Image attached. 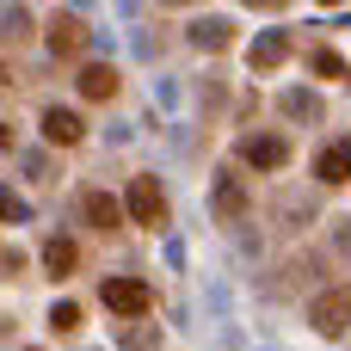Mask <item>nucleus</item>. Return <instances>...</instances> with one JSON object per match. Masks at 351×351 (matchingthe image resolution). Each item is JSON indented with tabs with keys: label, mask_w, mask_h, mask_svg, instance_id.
Listing matches in <instances>:
<instances>
[{
	"label": "nucleus",
	"mask_w": 351,
	"mask_h": 351,
	"mask_svg": "<svg viewBox=\"0 0 351 351\" xmlns=\"http://www.w3.org/2000/svg\"><path fill=\"white\" fill-rule=\"evenodd\" d=\"M0 222H25V197L19 191H0Z\"/></svg>",
	"instance_id": "16"
},
{
	"label": "nucleus",
	"mask_w": 351,
	"mask_h": 351,
	"mask_svg": "<svg viewBox=\"0 0 351 351\" xmlns=\"http://www.w3.org/2000/svg\"><path fill=\"white\" fill-rule=\"evenodd\" d=\"M167 6H179V0H167Z\"/></svg>",
	"instance_id": "22"
},
{
	"label": "nucleus",
	"mask_w": 351,
	"mask_h": 351,
	"mask_svg": "<svg viewBox=\"0 0 351 351\" xmlns=\"http://www.w3.org/2000/svg\"><path fill=\"white\" fill-rule=\"evenodd\" d=\"M259 6H278V0H259Z\"/></svg>",
	"instance_id": "20"
},
{
	"label": "nucleus",
	"mask_w": 351,
	"mask_h": 351,
	"mask_svg": "<svg viewBox=\"0 0 351 351\" xmlns=\"http://www.w3.org/2000/svg\"><path fill=\"white\" fill-rule=\"evenodd\" d=\"M49 327H56V333H74V327H80V302H56V308H49Z\"/></svg>",
	"instance_id": "14"
},
{
	"label": "nucleus",
	"mask_w": 351,
	"mask_h": 351,
	"mask_svg": "<svg viewBox=\"0 0 351 351\" xmlns=\"http://www.w3.org/2000/svg\"><path fill=\"white\" fill-rule=\"evenodd\" d=\"M315 74H321V80H346V62H339L333 49H315Z\"/></svg>",
	"instance_id": "15"
},
{
	"label": "nucleus",
	"mask_w": 351,
	"mask_h": 351,
	"mask_svg": "<svg viewBox=\"0 0 351 351\" xmlns=\"http://www.w3.org/2000/svg\"><path fill=\"white\" fill-rule=\"evenodd\" d=\"M80 136H86L80 111H68V105H49V111H43V142H56V148H74Z\"/></svg>",
	"instance_id": "6"
},
{
	"label": "nucleus",
	"mask_w": 351,
	"mask_h": 351,
	"mask_svg": "<svg viewBox=\"0 0 351 351\" xmlns=\"http://www.w3.org/2000/svg\"><path fill=\"white\" fill-rule=\"evenodd\" d=\"M74 265H80V247H74V241H62V234H56V241H49V247H43V271H49V278H68V271H74Z\"/></svg>",
	"instance_id": "12"
},
{
	"label": "nucleus",
	"mask_w": 351,
	"mask_h": 351,
	"mask_svg": "<svg viewBox=\"0 0 351 351\" xmlns=\"http://www.w3.org/2000/svg\"><path fill=\"white\" fill-rule=\"evenodd\" d=\"M6 142H12V130H6V123H0V148H6Z\"/></svg>",
	"instance_id": "19"
},
{
	"label": "nucleus",
	"mask_w": 351,
	"mask_h": 351,
	"mask_svg": "<svg viewBox=\"0 0 351 351\" xmlns=\"http://www.w3.org/2000/svg\"><path fill=\"white\" fill-rule=\"evenodd\" d=\"M228 37H234L228 19H197V25H191V43H197V49H228Z\"/></svg>",
	"instance_id": "13"
},
{
	"label": "nucleus",
	"mask_w": 351,
	"mask_h": 351,
	"mask_svg": "<svg viewBox=\"0 0 351 351\" xmlns=\"http://www.w3.org/2000/svg\"><path fill=\"white\" fill-rule=\"evenodd\" d=\"M80 99H117V68L111 62H86L80 68Z\"/></svg>",
	"instance_id": "8"
},
{
	"label": "nucleus",
	"mask_w": 351,
	"mask_h": 351,
	"mask_svg": "<svg viewBox=\"0 0 351 351\" xmlns=\"http://www.w3.org/2000/svg\"><path fill=\"white\" fill-rule=\"evenodd\" d=\"M43 43H49V56H80V49H86V25H80L74 12H56L49 31H43Z\"/></svg>",
	"instance_id": "5"
},
{
	"label": "nucleus",
	"mask_w": 351,
	"mask_h": 351,
	"mask_svg": "<svg viewBox=\"0 0 351 351\" xmlns=\"http://www.w3.org/2000/svg\"><path fill=\"white\" fill-rule=\"evenodd\" d=\"M241 160H247L253 173H278V167L290 160V142H284V136H247V142H241Z\"/></svg>",
	"instance_id": "4"
},
{
	"label": "nucleus",
	"mask_w": 351,
	"mask_h": 351,
	"mask_svg": "<svg viewBox=\"0 0 351 351\" xmlns=\"http://www.w3.org/2000/svg\"><path fill=\"white\" fill-rule=\"evenodd\" d=\"M308 327H315V333H327V339H339V333L351 327V290H327V296H315Z\"/></svg>",
	"instance_id": "3"
},
{
	"label": "nucleus",
	"mask_w": 351,
	"mask_h": 351,
	"mask_svg": "<svg viewBox=\"0 0 351 351\" xmlns=\"http://www.w3.org/2000/svg\"><path fill=\"white\" fill-rule=\"evenodd\" d=\"M315 179H321V185H346V179H351V142L321 148V160H315Z\"/></svg>",
	"instance_id": "7"
},
{
	"label": "nucleus",
	"mask_w": 351,
	"mask_h": 351,
	"mask_svg": "<svg viewBox=\"0 0 351 351\" xmlns=\"http://www.w3.org/2000/svg\"><path fill=\"white\" fill-rule=\"evenodd\" d=\"M105 308L111 315H123V321H136V315H148V302H154V290L142 284V278H105Z\"/></svg>",
	"instance_id": "2"
},
{
	"label": "nucleus",
	"mask_w": 351,
	"mask_h": 351,
	"mask_svg": "<svg viewBox=\"0 0 351 351\" xmlns=\"http://www.w3.org/2000/svg\"><path fill=\"white\" fill-rule=\"evenodd\" d=\"M123 216L136 222V228H167V191H160V179H130V191H123Z\"/></svg>",
	"instance_id": "1"
},
{
	"label": "nucleus",
	"mask_w": 351,
	"mask_h": 351,
	"mask_svg": "<svg viewBox=\"0 0 351 351\" xmlns=\"http://www.w3.org/2000/svg\"><path fill=\"white\" fill-rule=\"evenodd\" d=\"M80 210H86V222H93V228H105V234L123 222V204H117L111 191H86V197H80Z\"/></svg>",
	"instance_id": "9"
},
{
	"label": "nucleus",
	"mask_w": 351,
	"mask_h": 351,
	"mask_svg": "<svg viewBox=\"0 0 351 351\" xmlns=\"http://www.w3.org/2000/svg\"><path fill=\"white\" fill-rule=\"evenodd\" d=\"M339 247H346V253H351V222H346V234H339Z\"/></svg>",
	"instance_id": "18"
},
{
	"label": "nucleus",
	"mask_w": 351,
	"mask_h": 351,
	"mask_svg": "<svg viewBox=\"0 0 351 351\" xmlns=\"http://www.w3.org/2000/svg\"><path fill=\"white\" fill-rule=\"evenodd\" d=\"M321 6H339V0H321Z\"/></svg>",
	"instance_id": "21"
},
{
	"label": "nucleus",
	"mask_w": 351,
	"mask_h": 351,
	"mask_svg": "<svg viewBox=\"0 0 351 351\" xmlns=\"http://www.w3.org/2000/svg\"><path fill=\"white\" fill-rule=\"evenodd\" d=\"M284 56H290V37H284V31H265V37H259L253 49H247V62H253L259 74H265V68H278Z\"/></svg>",
	"instance_id": "11"
},
{
	"label": "nucleus",
	"mask_w": 351,
	"mask_h": 351,
	"mask_svg": "<svg viewBox=\"0 0 351 351\" xmlns=\"http://www.w3.org/2000/svg\"><path fill=\"white\" fill-rule=\"evenodd\" d=\"M6 37H31V12H25V6L6 12Z\"/></svg>",
	"instance_id": "17"
},
{
	"label": "nucleus",
	"mask_w": 351,
	"mask_h": 351,
	"mask_svg": "<svg viewBox=\"0 0 351 351\" xmlns=\"http://www.w3.org/2000/svg\"><path fill=\"white\" fill-rule=\"evenodd\" d=\"M216 216H222V222H241V216H247V191H241L234 173L216 179Z\"/></svg>",
	"instance_id": "10"
}]
</instances>
